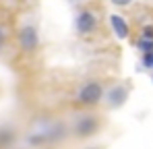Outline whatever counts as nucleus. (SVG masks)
Segmentation results:
<instances>
[{"instance_id": "obj_13", "label": "nucleus", "mask_w": 153, "mask_h": 149, "mask_svg": "<svg viewBox=\"0 0 153 149\" xmlns=\"http://www.w3.org/2000/svg\"><path fill=\"white\" fill-rule=\"evenodd\" d=\"M151 81H153V74H151Z\"/></svg>"}, {"instance_id": "obj_11", "label": "nucleus", "mask_w": 153, "mask_h": 149, "mask_svg": "<svg viewBox=\"0 0 153 149\" xmlns=\"http://www.w3.org/2000/svg\"><path fill=\"white\" fill-rule=\"evenodd\" d=\"M4 39H6V35H4V29L0 27V50H2V46H4Z\"/></svg>"}, {"instance_id": "obj_5", "label": "nucleus", "mask_w": 153, "mask_h": 149, "mask_svg": "<svg viewBox=\"0 0 153 149\" xmlns=\"http://www.w3.org/2000/svg\"><path fill=\"white\" fill-rule=\"evenodd\" d=\"M19 44L25 52H33L39 44V35H37V29L33 25H25L21 31H19Z\"/></svg>"}, {"instance_id": "obj_12", "label": "nucleus", "mask_w": 153, "mask_h": 149, "mask_svg": "<svg viewBox=\"0 0 153 149\" xmlns=\"http://www.w3.org/2000/svg\"><path fill=\"white\" fill-rule=\"evenodd\" d=\"M87 149H100V147H87Z\"/></svg>"}, {"instance_id": "obj_2", "label": "nucleus", "mask_w": 153, "mask_h": 149, "mask_svg": "<svg viewBox=\"0 0 153 149\" xmlns=\"http://www.w3.org/2000/svg\"><path fill=\"white\" fill-rule=\"evenodd\" d=\"M97 128H100L97 116L91 114V112H87V114H79V116H76L75 126H73V133H75V137H79V139H85V137L95 135Z\"/></svg>"}, {"instance_id": "obj_6", "label": "nucleus", "mask_w": 153, "mask_h": 149, "mask_svg": "<svg viewBox=\"0 0 153 149\" xmlns=\"http://www.w3.org/2000/svg\"><path fill=\"white\" fill-rule=\"evenodd\" d=\"M110 25H112V31L118 39H126L130 35V27H128L122 15H110Z\"/></svg>"}, {"instance_id": "obj_7", "label": "nucleus", "mask_w": 153, "mask_h": 149, "mask_svg": "<svg viewBox=\"0 0 153 149\" xmlns=\"http://www.w3.org/2000/svg\"><path fill=\"white\" fill-rule=\"evenodd\" d=\"M13 139H15L13 130H8V128H2V130H0V147H6Z\"/></svg>"}, {"instance_id": "obj_8", "label": "nucleus", "mask_w": 153, "mask_h": 149, "mask_svg": "<svg viewBox=\"0 0 153 149\" xmlns=\"http://www.w3.org/2000/svg\"><path fill=\"white\" fill-rule=\"evenodd\" d=\"M137 46L143 50V54H147V52H153V39H147V37H139Z\"/></svg>"}, {"instance_id": "obj_4", "label": "nucleus", "mask_w": 153, "mask_h": 149, "mask_svg": "<svg viewBox=\"0 0 153 149\" xmlns=\"http://www.w3.org/2000/svg\"><path fill=\"white\" fill-rule=\"evenodd\" d=\"M95 27H97V19H95V15H93L91 10H81V13L76 15L75 29L81 33V35H89V33H93Z\"/></svg>"}, {"instance_id": "obj_1", "label": "nucleus", "mask_w": 153, "mask_h": 149, "mask_svg": "<svg viewBox=\"0 0 153 149\" xmlns=\"http://www.w3.org/2000/svg\"><path fill=\"white\" fill-rule=\"evenodd\" d=\"M105 95V91H103V85L102 83H97V81H87L85 85H81L79 87V91H76V101L81 104V106H95V104H100Z\"/></svg>"}, {"instance_id": "obj_10", "label": "nucleus", "mask_w": 153, "mask_h": 149, "mask_svg": "<svg viewBox=\"0 0 153 149\" xmlns=\"http://www.w3.org/2000/svg\"><path fill=\"white\" fill-rule=\"evenodd\" d=\"M132 0H112V4H116V6H128Z\"/></svg>"}, {"instance_id": "obj_3", "label": "nucleus", "mask_w": 153, "mask_h": 149, "mask_svg": "<svg viewBox=\"0 0 153 149\" xmlns=\"http://www.w3.org/2000/svg\"><path fill=\"white\" fill-rule=\"evenodd\" d=\"M126 99H128V87H126V85H122V83L112 85V87L105 91V95H103L105 106H108V108H112V110H116V108L124 106V104H126Z\"/></svg>"}, {"instance_id": "obj_9", "label": "nucleus", "mask_w": 153, "mask_h": 149, "mask_svg": "<svg viewBox=\"0 0 153 149\" xmlns=\"http://www.w3.org/2000/svg\"><path fill=\"white\" fill-rule=\"evenodd\" d=\"M141 62H143V66H145L147 71H153V52H147V54H143Z\"/></svg>"}]
</instances>
